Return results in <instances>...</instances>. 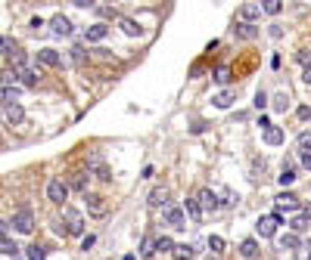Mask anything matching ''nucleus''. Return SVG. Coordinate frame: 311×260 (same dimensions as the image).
<instances>
[{
    "instance_id": "20e7f679",
    "label": "nucleus",
    "mask_w": 311,
    "mask_h": 260,
    "mask_svg": "<svg viewBox=\"0 0 311 260\" xmlns=\"http://www.w3.org/2000/svg\"><path fill=\"white\" fill-rule=\"evenodd\" d=\"M277 226H283L280 220H274V217H258L255 232L261 235V239H274V235H277Z\"/></svg>"
},
{
    "instance_id": "dca6fc26",
    "label": "nucleus",
    "mask_w": 311,
    "mask_h": 260,
    "mask_svg": "<svg viewBox=\"0 0 311 260\" xmlns=\"http://www.w3.org/2000/svg\"><path fill=\"white\" fill-rule=\"evenodd\" d=\"M237 38H243V41H252V38H258V28L252 25V22H240V25L234 28Z\"/></svg>"
},
{
    "instance_id": "412c9836",
    "label": "nucleus",
    "mask_w": 311,
    "mask_h": 260,
    "mask_svg": "<svg viewBox=\"0 0 311 260\" xmlns=\"http://www.w3.org/2000/svg\"><path fill=\"white\" fill-rule=\"evenodd\" d=\"M234 99H237V93H234V90H224V93H218L212 102L218 105V109H230V105H234Z\"/></svg>"
},
{
    "instance_id": "de8ad7c7",
    "label": "nucleus",
    "mask_w": 311,
    "mask_h": 260,
    "mask_svg": "<svg viewBox=\"0 0 311 260\" xmlns=\"http://www.w3.org/2000/svg\"><path fill=\"white\" fill-rule=\"evenodd\" d=\"M305 217H308V220H311V205H308V208H305Z\"/></svg>"
},
{
    "instance_id": "9d476101",
    "label": "nucleus",
    "mask_w": 311,
    "mask_h": 260,
    "mask_svg": "<svg viewBox=\"0 0 311 260\" xmlns=\"http://www.w3.org/2000/svg\"><path fill=\"white\" fill-rule=\"evenodd\" d=\"M90 171H97V180H103V183L112 180V171L106 168V161H103L100 155H90ZM90 171H87V173H90Z\"/></svg>"
},
{
    "instance_id": "f704fd0d",
    "label": "nucleus",
    "mask_w": 311,
    "mask_h": 260,
    "mask_svg": "<svg viewBox=\"0 0 311 260\" xmlns=\"http://www.w3.org/2000/svg\"><path fill=\"white\" fill-rule=\"evenodd\" d=\"M215 81H218V84H230V68H227V65H221V68L215 72Z\"/></svg>"
},
{
    "instance_id": "a18cd8bd",
    "label": "nucleus",
    "mask_w": 311,
    "mask_h": 260,
    "mask_svg": "<svg viewBox=\"0 0 311 260\" xmlns=\"http://www.w3.org/2000/svg\"><path fill=\"white\" fill-rule=\"evenodd\" d=\"M302 164H305V168L311 171V152H302Z\"/></svg>"
},
{
    "instance_id": "393cba45",
    "label": "nucleus",
    "mask_w": 311,
    "mask_h": 260,
    "mask_svg": "<svg viewBox=\"0 0 311 260\" xmlns=\"http://www.w3.org/2000/svg\"><path fill=\"white\" fill-rule=\"evenodd\" d=\"M240 16H243L246 22H252V19H258V16H261V3H246L243 9H240Z\"/></svg>"
},
{
    "instance_id": "e433bc0d",
    "label": "nucleus",
    "mask_w": 311,
    "mask_h": 260,
    "mask_svg": "<svg viewBox=\"0 0 311 260\" xmlns=\"http://www.w3.org/2000/svg\"><path fill=\"white\" fill-rule=\"evenodd\" d=\"M299 149H302V152L311 149V133H302V136H299Z\"/></svg>"
},
{
    "instance_id": "b1692460",
    "label": "nucleus",
    "mask_w": 311,
    "mask_h": 260,
    "mask_svg": "<svg viewBox=\"0 0 311 260\" xmlns=\"http://www.w3.org/2000/svg\"><path fill=\"white\" fill-rule=\"evenodd\" d=\"M171 254H175L178 260H193L196 251H193V245H175V248H171Z\"/></svg>"
},
{
    "instance_id": "72a5a7b5",
    "label": "nucleus",
    "mask_w": 311,
    "mask_h": 260,
    "mask_svg": "<svg viewBox=\"0 0 311 260\" xmlns=\"http://www.w3.org/2000/svg\"><path fill=\"white\" fill-rule=\"evenodd\" d=\"M286 105H290V96H286V93H277V96H274V109L286 112Z\"/></svg>"
},
{
    "instance_id": "cd10ccee",
    "label": "nucleus",
    "mask_w": 311,
    "mask_h": 260,
    "mask_svg": "<svg viewBox=\"0 0 311 260\" xmlns=\"http://www.w3.org/2000/svg\"><path fill=\"white\" fill-rule=\"evenodd\" d=\"M0 251L9 254V257H19V245H16L13 239H0Z\"/></svg>"
},
{
    "instance_id": "2eb2a0df",
    "label": "nucleus",
    "mask_w": 311,
    "mask_h": 260,
    "mask_svg": "<svg viewBox=\"0 0 311 260\" xmlns=\"http://www.w3.org/2000/svg\"><path fill=\"white\" fill-rule=\"evenodd\" d=\"M274 202H277V211H296V208H299V198H296L293 192H280Z\"/></svg>"
},
{
    "instance_id": "37998d69",
    "label": "nucleus",
    "mask_w": 311,
    "mask_h": 260,
    "mask_svg": "<svg viewBox=\"0 0 311 260\" xmlns=\"http://www.w3.org/2000/svg\"><path fill=\"white\" fill-rule=\"evenodd\" d=\"M302 81H305V84H311V62L305 65V72H302Z\"/></svg>"
},
{
    "instance_id": "09e8293b",
    "label": "nucleus",
    "mask_w": 311,
    "mask_h": 260,
    "mask_svg": "<svg viewBox=\"0 0 311 260\" xmlns=\"http://www.w3.org/2000/svg\"><path fill=\"white\" fill-rule=\"evenodd\" d=\"M209 260H221V257H215V254H212V257H209Z\"/></svg>"
},
{
    "instance_id": "49530a36",
    "label": "nucleus",
    "mask_w": 311,
    "mask_h": 260,
    "mask_svg": "<svg viewBox=\"0 0 311 260\" xmlns=\"http://www.w3.org/2000/svg\"><path fill=\"white\" fill-rule=\"evenodd\" d=\"M3 105H6V90L0 87V109H3Z\"/></svg>"
},
{
    "instance_id": "79ce46f5",
    "label": "nucleus",
    "mask_w": 311,
    "mask_h": 260,
    "mask_svg": "<svg viewBox=\"0 0 311 260\" xmlns=\"http://www.w3.org/2000/svg\"><path fill=\"white\" fill-rule=\"evenodd\" d=\"M6 232H9V223H6V220H0V239H6Z\"/></svg>"
},
{
    "instance_id": "473e14b6",
    "label": "nucleus",
    "mask_w": 311,
    "mask_h": 260,
    "mask_svg": "<svg viewBox=\"0 0 311 260\" xmlns=\"http://www.w3.org/2000/svg\"><path fill=\"white\" fill-rule=\"evenodd\" d=\"M308 223H311L308 217H296V220L290 223V226H293V235H296V232H305V229H308Z\"/></svg>"
},
{
    "instance_id": "6e6552de",
    "label": "nucleus",
    "mask_w": 311,
    "mask_h": 260,
    "mask_svg": "<svg viewBox=\"0 0 311 260\" xmlns=\"http://www.w3.org/2000/svg\"><path fill=\"white\" fill-rule=\"evenodd\" d=\"M165 220H168V226H175V229H187V214H184V208H165Z\"/></svg>"
},
{
    "instance_id": "4468645a",
    "label": "nucleus",
    "mask_w": 311,
    "mask_h": 260,
    "mask_svg": "<svg viewBox=\"0 0 311 260\" xmlns=\"http://www.w3.org/2000/svg\"><path fill=\"white\" fill-rule=\"evenodd\" d=\"M38 62H44V65H50V68H56L62 62V56L56 53V50H50V46H44V50H38Z\"/></svg>"
},
{
    "instance_id": "0eeeda50",
    "label": "nucleus",
    "mask_w": 311,
    "mask_h": 260,
    "mask_svg": "<svg viewBox=\"0 0 311 260\" xmlns=\"http://www.w3.org/2000/svg\"><path fill=\"white\" fill-rule=\"evenodd\" d=\"M19 75V87H38V81H41V68H22V72H13Z\"/></svg>"
},
{
    "instance_id": "c03bdc74",
    "label": "nucleus",
    "mask_w": 311,
    "mask_h": 260,
    "mask_svg": "<svg viewBox=\"0 0 311 260\" xmlns=\"http://www.w3.org/2000/svg\"><path fill=\"white\" fill-rule=\"evenodd\" d=\"M299 118H302V121H305V118H311V109H308V105H302V109H299Z\"/></svg>"
},
{
    "instance_id": "ddd939ff",
    "label": "nucleus",
    "mask_w": 311,
    "mask_h": 260,
    "mask_svg": "<svg viewBox=\"0 0 311 260\" xmlns=\"http://www.w3.org/2000/svg\"><path fill=\"white\" fill-rule=\"evenodd\" d=\"M196 202H199V208H202V211H215L218 205H221V202H218V195L212 192V189H202V192L196 195Z\"/></svg>"
},
{
    "instance_id": "a878e982",
    "label": "nucleus",
    "mask_w": 311,
    "mask_h": 260,
    "mask_svg": "<svg viewBox=\"0 0 311 260\" xmlns=\"http://www.w3.org/2000/svg\"><path fill=\"white\" fill-rule=\"evenodd\" d=\"M140 254H143V257H153V254H156V239H153V235H143V242H140Z\"/></svg>"
},
{
    "instance_id": "7c9ffc66",
    "label": "nucleus",
    "mask_w": 311,
    "mask_h": 260,
    "mask_svg": "<svg viewBox=\"0 0 311 260\" xmlns=\"http://www.w3.org/2000/svg\"><path fill=\"white\" fill-rule=\"evenodd\" d=\"M209 248H212V254L218 257V254H221V251H224V248H227V242L221 239V235H212V239H209Z\"/></svg>"
},
{
    "instance_id": "c756f323",
    "label": "nucleus",
    "mask_w": 311,
    "mask_h": 260,
    "mask_svg": "<svg viewBox=\"0 0 311 260\" xmlns=\"http://www.w3.org/2000/svg\"><path fill=\"white\" fill-rule=\"evenodd\" d=\"M280 0H264V3H261V13H268V16H277L280 13Z\"/></svg>"
},
{
    "instance_id": "aec40b11",
    "label": "nucleus",
    "mask_w": 311,
    "mask_h": 260,
    "mask_svg": "<svg viewBox=\"0 0 311 260\" xmlns=\"http://www.w3.org/2000/svg\"><path fill=\"white\" fill-rule=\"evenodd\" d=\"M240 254H243L246 260H255L258 257V242L255 239H246L243 245H240Z\"/></svg>"
},
{
    "instance_id": "a19ab883",
    "label": "nucleus",
    "mask_w": 311,
    "mask_h": 260,
    "mask_svg": "<svg viewBox=\"0 0 311 260\" xmlns=\"http://www.w3.org/2000/svg\"><path fill=\"white\" fill-rule=\"evenodd\" d=\"M94 242H97V239H94V235H84V242H81V248H84V251H87V248H94Z\"/></svg>"
},
{
    "instance_id": "6ab92c4d",
    "label": "nucleus",
    "mask_w": 311,
    "mask_h": 260,
    "mask_svg": "<svg viewBox=\"0 0 311 260\" xmlns=\"http://www.w3.org/2000/svg\"><path fill=\"white\" fill-rule=\"evenodd\" d=\"M184 214H187L190 220H202V208H199L196 198H187V202H184Z\"/></svg>"
},
{
    "instance_id": "9b49d317",
    "label": "nucleus",
    "mask_w": 311,
    "mask_h": 260,
    "mask_svg": "<svg viewBox=\"0 0 311 260\" xmlns=\"http://www.w3.org/2000/svg\"><path fill=\"white\" fill-rule=\"evenodd\" d=\"M149 208H168V189L165 186H156L153 192H149Z\"/></svg>"
},
{
    "instance_id": "f3484780",
    "label": "nucleus",
    "mask_w": 311,
    "mask_h": 260,
    "mask_svg": "<svg viewBox=\"0 0 311 260\" xmlns=\"http://www.w3.org/2000/svg\"><path fill=\"white\" fill-rule=\"evenodd\" d=\"M264 143H268V146H280L283 143V127L271 124L268 130H264Z\"/></svg>"
},
{
    "instance_id": "39448f33",
    "label": "nucleus",
    "mask_w": 311,
    "mask_h": 260,
    "mask_svg": "<svg viewBox=\"0 0 311 260\" xmlns=\"http://www.w3.org/2000/svg\"><path fill=\"white\" fill-rule=\"evenodd\" d=\"M84 202H87V214H94V217H106V198H103V195L84 192Z\"/></svg>"
},
{
    "instance_id": "2f4dec72",
    "label": "nucleus",
    "mask_w": 311,
    "mask_h": 260,
    "mask_svg": "<svg viewBox=\"0 0 311 260\" xmlns=\"http://www.w3.org/2000/svg\"><path fill=\"white\" fill-rule=\"evenodd\" d=\"M28 260H47V248L31 245V248H28Z\"/></svg>"
},
{
    "instance_id": "423d86ee",
    "label": "nucleus",
    "mask_w": 311,
    "mask_h": 260,
    "mask_svg": "<svg viewBox=\"0 0 311 260\" xmlns=\"http://www.w3.org/2000/svg\"><path fill=\"white\" fill-rule=\"evenodd\" d=\"M3 121L13 124V127L22 124V121H25V109H22L19 102H6V105H3Z\"/></svg>"
},
{
    "instance_id": "ea45409f",
    "label": "nucleus",
    "mask_w": 311,
    "mask_h": 260,
    "mask_svg": "<svg viewBox=\"0 0 311 260\" xmlns=\"http://www.w3.org/2000/svg\"><path fill=\"white\" fill-rule=\"evenodd\" d=\"M9 46H13V43H9V38H0V53H9Z\"/></svg>"
},
{
    "instance_id": "c85d7f7f",
    "label": "nucleus",
    "mask_w": 311,
    "mask_h": 260,
    "mask_svg": "<svg viewBox=\"0 0 311 260\" xmlns=\"http://www.w3.org/2000/svg\"><path fill=\"white\" fill-rule=\"evenodd\" d=\"M277 180H280V186H293L296 183V171L290 168V164H283V173L277 176Z\"/></svg>"
},
{
    "instance_id": "7ed1b4c3",
    "label": "nucleus",
    "mask_w": 311,
    "mask_h": 260,
    "mask_svg": "<svg viewBox=\"0 0 311 260\" xmlns=\"http://www.w3.org/2000/svg\"><path fill=\"white\" fill-rule=\"evenodd\" d=\"M47 198L53 205H62L65 198H68V183H62L60 176H53V180L47 183Z\"/></svg>"
},
{
    "instance_id": "5701e85b",
    "label": "nucleus",
    "mask_w": 311,
    "mask_h": 260,
    "mask_svg": "<svg viewBox=\"0 0 311 260\" xmlns=\"http://www.w3.org/2000/svg\"><path fill=\"white\" fill-rule=\"evenodd\" d=\"M9 62H13V72H22V68H28V65H25L28 56L22 53V50H13V53H9Z\"/></svg>"
},
{
    "instance_id": "f8f14e48",
    "label": "nucleus",
    "mask_w": 311,
    "mask_h": 260,
    "mask_svg": "<svg viewBox=\"0 0 311 260\" xmlns=\"http://www.w3.org/2000/svg\"><path fill=\"white\" fill-rule=\"evenodd\" d=\"M50 28L60 34V38H68V34H72V22H68V19L60 13V16H53V19H50Z\"/></svg>"
},
{
    "instance_id": "f257e3e1",
    "label": "nucleus",
    "mask_w": 311,
    "mask_h": 260,
    "mask_svg": "<svg viewBox=\"0 0 311 260\" xmlns=\"http://www.w3.org/2000/svg\"><path fill=\"white\" fill-rule=\"evenodd\" d=\"M62 217H65L62 226H65V232H68V235H81V232H84V214H81V211L65 208V211H62Z\"/></svg>"
},
{
    "instance_id": "c9c22d12",
    "label": "nucleus",
    "mask_w": 311,
    "mask_h": 260,
    "mask_svg": "<svg viewBox=\"0 0 311 260\" xmlns=\"http://www.w3.org/2000/svg\"><path fill=\"white\" fill-rule=\"evenodd\" d=\"M87 173H78V176H72V189H78V192H87V180H84Z\"/></svg>"
},
{
    "instance_id": "4be33fe9",
    "label": "nucleus",
    "mask_w": 311,
    "mask_h": 260,
    "mask_svg": "<svg viewBox=\"0 0 311 260\" xmlns=\"http://www.w3.org/2000/svg\"><path fill=\"white\" fill-rule=\"evenodd\" d=\"M277 245L283 248V251H296V248H299V245H302V242H299V235H293V232H286V235H280V239H277Z\"/></svg>"
},
{
    "instance_id": "58836bf2",
    "label": "nucleus",
    "mask_w": 311,
    "mask_h": 260,
    "mask_svg": "<svg viewBox=\"0 0 311 260\" xmlns=\"http://www.w3.org/2000/svg\"><path fill=\"white\" fill-rule=\"evenodd\" d=\"M255 105H258V109H264V105H268V96H264V93H261V90L255 93Z\"/></svg>"
},
{
    "instance_id": "a211bd4d",
    "label": "nucleus",
    "mask_w": 311,
    "mask_h": 260,
    "mask_svg": "<svg viewBox=\"0 0 311 260\" xmlns=\"http://www.w3.org/2000/svg\"><path fill=\"white\" fill-rule=\"evenodd\" d=\"M119 28H122L124 34H128V38H140V34H143V28L137 25L134 19H119Z\"/></svg>"
},
{
    "instance_id": "bb28decb",
    "label": "nucleus",
    "mask_w": 311,
    "mask_h": 260,
    "mask_svg": "<svg viewBox=\"0 0 311 260\" xmlns=\"http://www.w3.org/2000/svg\"><path fill=\"white\" fill-rule=\"evenodd\" d=\"M171 248H175V242H171L168 235H159V239H156V254H168Z\"/></svg>"
},
{
    "instance_id": "1a4fd4ad",
    "label": "nucleus",
    "mask_w": 311,
    "mask_h": 260,
    "mask_svg": "<svg viewBox=\"0 0 311 260\" xmlns=\"http://www.w3.org/2000/svg\"><path fill=\"white\" fill-rule=\"evenodd\" d=\"M106 34H109V25L106 22H97V25H90L84 31V41L87 43H100V41H106Z\"/></svg>"
},
{
    "instance_id": "f03ea898",
    "label": "nucleus",
    "mask_w": 311,
    "mask_h": 260,
    "mask_svg": "<svg viewBox=\"0 0 311 260\" xmlns=\"http://www.w3.org/2000/svg\"><path fill=\"white\" fill-rule=\"evenodd\" d=\"M9 226H13L16 232H25V235H28V232L34 229V214H31V208H28V205H22V208H19V214L13 217V223H9Z\"/></svg>"
},
{
    "instance_id": "4c0bfd02",
    "label": "nucleus",
    "mask_w": 311,
    "mask_h": 260,
    "mask_svg": "<svg viewBox=\"0 0 311 260\" xmlns=\"http://www.w3.org/2000/svg\"><path fill=\"white\" fill-rule=\"evenodd\" d=\"M72 59H75V62H84V46H75V50H72Z\"/></svg>"
}]
</instances>
